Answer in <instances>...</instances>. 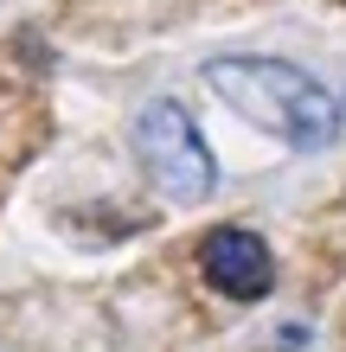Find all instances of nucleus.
Segmentation results:
<instances>
[{
  "instance_id": "1",
  "label": "nucleus",
  "mask_w": 346,
  "mask_h": 352,
  "mask_svg": "<svg viewBox=\"0 0 346 352\" xmlns=\"http://www.w3.org/2000/svg\"><path fill=\"white\" fill-rule=\"evenodd\" d=\"M206 84L231 102L237 116H250L257 129H270L276 141L314 154L340 135V102L314 84L289 58H212Z\"/></svg>"
},
{
  "instance_id": "2",
  "label": "nucleus",
  "mask_w": 346,
  "mask_h": 352,
  "mask_svg": "<svg viewBox=\"0 0 346 352\" xmlns=\"http://www.w3.org/2000/svg\"><path fill=\"white\" fill-rule=\"evenodd\" d=\"M135 154H141V167H148L154 192L173 199V205H199L218 186V160L206 148V135H199V122L180 109V102H167V96L135 116Z\"/></svg>"
},
{
  "instance_id": "3",
  "label": "nucleus",
  "mask_w": 346,
  "mask_h": 352,
  "mask_svg": "<svg viewBox=\"0 0 346 352\" xmlns=\"http://www.w3.org/2000/svg\"><path fill=\"white\" fill-rule=\"evenodd\" d=\"M199 269H206V282L225 301H263L276 288L270 243H263L257 231H244V224H225V231H212L206 243H199Z\"/></svg>"
}]
</instances>
